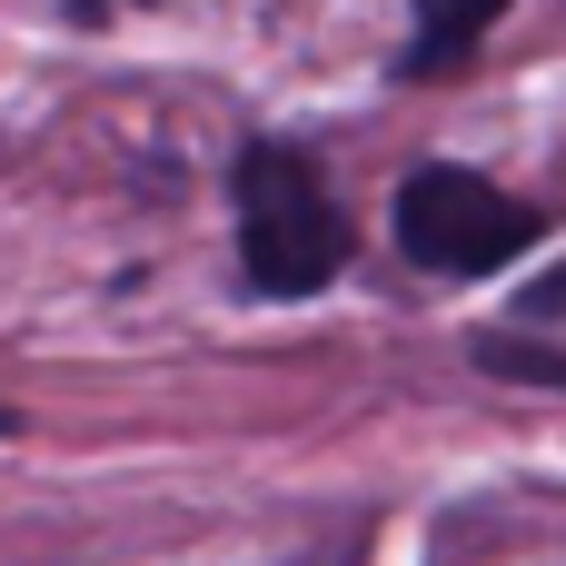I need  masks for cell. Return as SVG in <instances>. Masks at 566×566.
I'll return each mask as SVG.
<instances>
[{"instance_id":"obj_1","label":"cell","mask_w":566,"mask_h":566,"mask_svg":"<svg viewBox=\"0 0 566 566\" xmlns=\"http://www.w3.org/2000/svg\"><path fill=\"white\" fill-rule=\"evenodd\" d=\"M239 259H249V289L269 298H308L348 269V219L328 199V179L289 149V139H259L239 149Z\"/></svg>"},{"instance_id":"obj_2","label":"cell","mask_w":566,"mask_h":566,"mask_svg":"<svg viewBox=\"0 0 566 566\" xmlns=\"http://www.w3.org/2000/svg\"><path fill=\"white\" fill-rule=\"evenodd\" d=\"M398 249L428 279H488L517 249H537V209L507 199V189H488L478 169H418L398 189Z\"/></svg>"},{"instance_id":"obj_3","label":"cell","mask_w":566,"mask_h":566,"mask_svg":"<svg viewBox=\"0 0 566 566\" xmlns=\"http://www.w3.org/2000/svg\"><path fill=\"white\" fill-rule=\"evenodd\" d=\"M497 10H507V0H418V30H408L398 70H408V80H448V70H468L478 40L497 30Z\"/></svg>"},{"instance_id":"obj_4","label":"cell","mask_w":566,"mask_h":566,"mask_svg":"<svg viewBox=\"0 0 566 566\" xmlns=\"http://www.w3.org/2000/svg\"><path fill=\"white\" fill-rule=\"evenodd\" d=\"M478 358H488L497 378H537V388H566V358H557V348H527V338H488Z\"/></svg>"},{"instance_id":"obj_5","label":"cell","mask_w":566,"mask_h":566,"mask_svg":"<svg viewBox=\"0 0 566 566\" xmlns=\"http://www.w3.org/2000/svg\"><path fill=\"white\" fill-rule=\"evenodd\" d=\"M566 308V279H537V289H527V318H557Z\"/></svg>"}]
</instances>
